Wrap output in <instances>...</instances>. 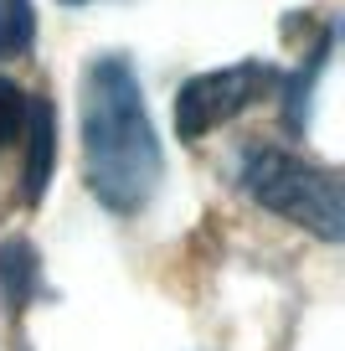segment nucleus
<instances>
[{
	"label": "nucleus",
	"mask_w": 345,
	"mask_h": 351,
	"mask_svg": "<svg viewBox=\"0 0 345 351\" xmlns=\"http://www.w3.org/2000/svg\"><path fill=\"white\" fill-rule=\"evenodd\" d=\"M36 36V11L31 0H0V62L5 57H21Z\"/></svg>",
	"instance_id": "6"
},
{
	"label": "nucleus",
	"mask_w": 345,
	"mask_h": 351,
	"mask_svg": "<svg viewBox=\"0 0 345 351\" xmlns=\"http://www.w3.org/2000/svg\"><path fill=\"white\" fill-rule=\"evenodd\" d=\"M242 191L258 207L279 212V217L299 222V228L320 232L324 243H340L345 232V197L340 176L324 165L294 160L283 150H248L242 155Z\"/></svg>",
	"instance_id": "2"
},
{
	"label": "nucleus",
	"mask_w": 345,
	"mask_h": 351,
	"mask_svg": "<svg viewBox=\"0 0 345 351\" xmlns=\"http://www.w3.org/2000/svg\"><path fill=\"white\" fill-rule=\"evenodd\" d=\"M0 285H5V300L11 310H21L31 300V285H36V253L26 243H0Z\"/></svg>",
	"instance_id": "5"
},
{
	"label": "nucleus",
	"mask_w": 345,
	"mask_h": 351,
	"mask_svg": "<svg viewBox=\"0 0 345 351\" xmlns=\"http://www.w3.org/2000/svg\"><path fill=\"white\" fill-rule=\"evenodd\" d=\"M21 130H26V93L11 77H0V150L11 140H21Z\"/></svg>",
	"instance_id": "7"
},
{
	"label": "nucleus",
	"mask_w": 345,
	"mask_h": 351,
	"mask_svg": "<svg viewBox=\"0 0 345 351\" xmlns=\"http://www.w3.org/2000/svg\"><path fill=\"white\" fill-rule=\"evenodd\" d=\"M62 5H83V0H62Z\"/></svg>",
	"instance_id": "8"
},
{
	"label": "nucleus",
	"mask_w": 345,
	"mask_h": 351,
	"mask_svg": "<svg viewBox=\"0 0 345 351\" xmlns=\"http://www.w3.org/2000/svg\"><path fill=\"white\" fill-rule=\"evenodd\" d=\"M268 77L273 73L263 62H232V67H216V73H196L175 93V130H181V140H201L216 124L238 119L268 88Z\"/></svg>",
	"instance_id": "3"
},
{
	"label": "nucleus",
	"mask_w": 345,
	"mask_h": 351,
	"mask_svg": "<svg viewBox=\"0 0 345 351\" xmlns=\"http://www.w3.org/2000/svg\"><path fill=\"white\" fill-rule=\"evenodd\" d=\"M26 140H31V150H26V202H42L47 181H52V145H57V130H52V104H26Z\"/></svg>",
	"instance_id": "4"
},
{
	"label": "nucleus",
	"mask_w": 345,
	"mask_h": 351,
	"mask_svg": "<svg viewBox=\"0 0 345 351\" xmlns=\"http://www.w3.org/2000/svg\"><path fill=\"white\" fill-rule=\"evenodd\" d=\"M160 134L144 114V93L129 57H98L83 77V176L108 212L150 207L160 191Z\"/></svg>",
	"instance_id": "1"
}]
</instances>
